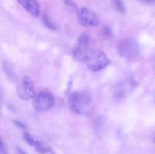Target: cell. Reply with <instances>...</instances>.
<instances>
[{
	"instance_id": "obj_8",
	"label": "cell",
	"mask_w": 155,
	"mask_h": 154,
	"mask_svg": "<svg viewBox=\"0 0 155 154\" xmlns=\"http://www.w3.org/2000/svg\"><path fill=\"white\" fill-rule=\"evenodd\" d=\"M24 139L29 145L32 146L36 149V150L40 154H45L48 147L44 146L43 143L39 139L29 133H24Z\"/></svg>"
},
{
	"instance_id": "obj_17",
	"label": "cell",
	"mask_w": 155,
	"mask_h": 154,
	"mask_svg": "<svg viewBox=\"0 0 155 154\" xmlns=\"http://www.w3.org/2000/svg\"><path fill=\"white\" fill-rule=\"evenodd\" d=\"M17 151H18V154H27L24 150H23L22 149H21V148H20V147L17 148Z\"/></svg>"
},
{
	"instance_id": "obj_10",
	"label": "cell",
	"mask_w": 155,
	"mask_h": 154,
	"mask_svg": "<svg viewBox=\"0 0 155 154\" xmlns=\"http://www.w3.org/2000/svg\"><path fill=\"white\" fill-rule=\"evenodd\" d=\"M112 3L114 5V7L117 9L120 13H124L126 11L125 5H124L123 0H112Z\"/></svg>"
},
{
	"instance_id": "obj_9",
	"label": "cell",
	"mask_w": 155,
	"mask_h": 154,
	"mask_svg": "<svg viewBox=\"0 0 155 154\" xmlns=\"http://www.w3.org/2000/svg\"><path fill=\"white\" fill-rule=\"evenodd\" d=\"M21 5L31 15L38 17L40 14L39 5L36 0H18Z\"/></svg>"
},
{
	"instance_id": "obj_1",
	"label": "cell",
	"mask_w": 155,
	"mask_h": 154,
	"mask_svg": "<svg viewBox=\"0 0 155 154\" xmlns=\"http://www.w3.org/2000/svg\"><path fill=\"white\" fill-rule=\"evenodd\" d=\"M92 98L86 91H77L69 96V106L71 110L79 115L87 114L92 107Z\"/></svg>"
},
{
	"instance_id": "obj_12",
	"label": "cell",
	"mask_w": 155,
	"mask_h": 154,
	"mask_svg": "<svg viewBox=\"0 0 155 154\" xmlns=\"http://www.w3.org/2000/svg\"><path fill=\"white\" fill-rule=\"evenodd\" d=\"M42 21H43V23L45 27H48V29H50V30H55L56 29L55 26L53 24L52 21L46 15H43V17H42Z\"/></svg>"
},
{
	"instance_id": "obj_18",
	"label": "cell",
	"mask_w": 155,
	"mask_h": 154,
	"mask_svg": "<svg viewBox=\"0 0 155 154\" xmlns=\"http://www.w3.org/2000/svg\"><path fill=\"white\" fill-rule=\"evenodd\" d=\"M153 139H154V141L155 143V132L154 133V134H153Z\"/></svg>"
},
{
	"instance_id": "obj_14",
	"label": "cell",
	"mask_w": 155,
	"mask_h": 154,
	"mask_svg": "<svg viewBox=\"0 0 155 154\" xmlns=\"http://www.w3.org/2000/svg\"><path fill=\"white\" fill-rule=\"evenodd\" d=\"M139 1L145 4H151V3L155 2V0H139Z\"/></svg>"
},
{
	"instance_id": "obj_13",
	"label": "cell",
	"mask_w": 155,
	"mask_h": 154,
	"mask_svg": "<svg viewBox=\"0 0 155 154\" xmlns=\"http://www.w3.org/2000/svg\"><path fill=\"white\" fill-rule=\"evenodd\" d=\"M0 154H8L7 148L2 138H0Z\"/></svg>"
},
{
	"instance_id": "obj_15",
	"label": "cell",
	"mask_w": 155,
	"mask_h": 154,
	"mask_svg": "<svg viewBox=\"0 0 155 154\" xmlns=\"http://www.w3.org/2000/svg\"><path fill=\"white\" fill-rule=\"evenodd\" d=\"M15 123L16 124V125H17V126H18V127H21V128H25V125H24V124H22V123H21V122H18V121H15Z\"/></svg>"
},
{
	"instance_id": "obj_5",
	"label": "cell",
	"mask_w": 155,
	"mask_h": 154,
	"mask_svg": "<svg viewBox=\"0 0 155 154\" xmlns=\"http://www.w3.org/2000/svg\"><path fill=\"white\" fill-rule=\"evenodd\" d=\"M118 51L122 57L127 59H133L139 54V46L136 41L127 38L120 42Z\"/></svg>"
},
{
	"instance_id": "obj_6",
	"label": "cell",
	"mask_w": 155,
	"mask_h": 154,
	"mask_svg": "<svg viewBox=\"0 0 155 154\" xmlns=\"http://www.w3.org/2000/svg\"><path fill=\"white\" fill-rule=\"evenodd\" d=\"M77 21L85 27H96L99 24V19L95 12L87 8H80L77 11Z\"/></svg>"
},
{
	"instance_id": "obj_2",
	"label": "cell",
	"mask_w": 155,
	"mask_h": 154,
	"mask_svg": "<svg viewBox=\"0 0 155 154\" xmlns=\"http://www.w3.org/2000/svg\"><path fill=\"white\" fill-rule=\"evenodd\" d=\"M87 67L92 72H98L104 69L110 63L108 57L101 50L91 51L86 60Z\"/></svg>"
},
{
	"instance_id": "obj_19",
	"label": "cell",
	"mask_w": 155,
	"mask_h": 154,
	"mask_svg": "<svg viewBox=\"0 0 155 154\" xmlns=\"http://www.w3.org/2000/svg\"><path fill=\"white\" fill-rule=\"evenodd\" d=\"M0 138H1V137H0Z\"/></svg>"
},
{
	"instance_id": "obj_11",
	"label": "cell",
	"mask_w": 155,
	"mask_h": 154,
	"mask_svg": "<svg viewBox=\"0 0 155 154\" xmlns=\"http://www.w3.org/2000/svg\"><path fill=\"white\" fill-rule=\"evenodd\" d=\"M62 3H63L65 7L72 11H77V10L79 9L77 4L73 0H62Z\"/></svg>"
},
{
	"instance_id": "obj_16",
	"label": "cell",
	"mask_w": 155,
	"mask_h": 154,
	"mask_svg": "<svg viewBox=\"0 0 155 154\" xmlns=\"http://www.w3.org/2000/svg\"><path fill=\"white\" fill-rule=\"evenodd\" d=\"M45 154H54V152L51 149V148L48 147V149H47L46 152H45Z\"/></svg>"
},
{
	"instance_id": "obj_3",
	"label": "cell",
	"mask_w": 155,
	"mask_h": 154,
	"mask_svg": "<svg viewBox=\"0 0 155 154\" xmlns=\"http://www.w3.org/2000/svg\"><path fill=\"white\" fill-rule=\"evenodd\" d=\"M90 37L86 33H83L79 37L77 46L73 51V57L76 60L80 62H86L88 56L90 54L89 51Z\"/></svg>"
},
{
	"instance_id": "obj_4",
	"label": "cell",
	"mask_w": 155,
	"mask_h": 154,
	"mask_svg": "<svg viewBox=\"0 0 155 154\" xmlns=\"http://www.w3.org/2000/svg\"><path fill=\"white\" fill-rule=\"evenodd\" d=\"M55 101L53 95L49 92H41L33 98V106L39 112H45L54 107Z\"/></svg>"
},
{
	"instance_id": "obj_7",
	"label": "cell",
	"mask_w": 155,
	"mask_h": 154,
	"mask_svg": "<svg viewBox=\"0 0 155 154\" xmlns=\"http://www.w3.org/2000/svg\"><path fill=\"white\" fill-rule=\"evenodd\" d=\"M18 95L23 100H30L36 96L33 82L28 76H24L17 88Z\"/></svg>"
}]
</instances>
